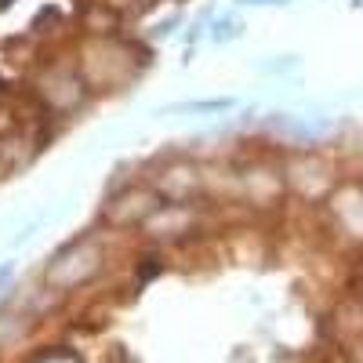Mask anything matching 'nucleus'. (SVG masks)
I'll return each instance as SVG.
<instances>
[{"mask_svg":"<svg viewBox=\"0 0 363 363\" xmlns=\"http://www.w3.org/2000/svg\"><path fill=\"white\" fill-rule=\"evenodd\" d=\"M149 66V51L124 40L120 33L102 37H84L77 51V69L91 95H106V91H124L135 84V77Z\"/></svg>","mask_w":363,"mask_h":363,"instance_id":"obj_1","label":"nucleus"},{"mask_svg":"<svg viewBox=\"0 0 363 363\" xmlns=\"http://www.w3.org/2000/svg\"><path fill=\"white\" fill-rule=\"evenodd\" d=\"M280 167H284L287 193L298 196L301 203H323L342 182L338 164L327 153H320V149H294V153L280 160Z\"/></svg>","mask_w":363,"mask_h":363,"instance_id":"obj_2","label":"nucleus"},{"mask_svg":"<svg viewBox=\"0 0 363 363\" xmlns=\"http://www.w3.org/2000/svg\"><path fill=\"white\" fill-rule=\"evenodd\" d=\"M91 91L84 87L80 80V69L77 66H66V62H55V66H44L33 80V102L55 116V120H66L73 116L84 102H87Z\"/></svg>","mask_w":363,"mask_h":363,"instance_id":"obj_3","label":"nucleus"},{"mask_svg":"<svg viewBox=\"0 0 363 363\" xmlns=\"http://www.w3.org/2000/svg\"><path fill=\"white\" fill-rule=\"evenodd\" d=\"M240 171V203H251V207H272V203H284L287 196V182H284V167L280 160H251Z\"/></svg>","mask_w":363,"mask_h":363,"instance_id":"obj_4","label":"nucleus"},{"mask_svg":"<svg viewBox=\"0 0 363 363\" xmlns=\"http://www.w3.org/2000/svg\"><path fill=\"white\" fill-rule=\"evenodd\" d=\"M149 186L157 189V196L164 203H196L203 196V167L193 164V160L174 157L153 174Z\"/></svg>","mask_w":363,"mask_h":363,"instance_id":"obj_5","label":"nucleus"},{"mask_svg":"<svg viewBox=\"0 0 363 363\" xmlns=\"http://www.w3.org/2000/svg\"><path fill=\"white\" fill-rule=\"evenodd\" d=\"M164 200L157 196V189L149 186V182H142V186H128L120 189L106 200V222L113 229H131V225H142L153 211L160 207Z\"/></svg>","mask_w":363,"mask_h":363,"instance_id":"obj_6","label":"nucleus"},{"mask_svg":"<svg viewBox=\"0 0 363 363\" xmlns=\"http://www.w3.org/2000/svg\"><path fill=\"white\" fill-rule=\"evenodd\" d=\"M327 215L330 222L338 225V233H345L352 244H363V182H338L335 193H330L327 200Z\"/></svg>","mask_w":363,"mask_h":363,"instance_id":"obj_7","label":"nucleus"},{"mask_svg":"<svg viewBox=\"0 0 363 363\" xmlns=\"http://www.w3.org/2000/svg\"><path fill=\"white\" fill-rule=\"evenodd\" d=\"M196 222H200L196 203H160L153 215L142 222V233L149 240H157V244H164V240H167V244H174V240L193 236L196 233Z\"/></svg>","mask_w":363,"mask_h":363,"instance_id":"obj_8","label":"nucleus"},{"mask_svg":"<svg viewBox=\"0 0 363 363\" xmlns=\"http://www.w3.org/2000/svg\"><path fill=\"white\" fill-rule=\"evenodd\" d=\"M99 258H102L99 240L87 236V240H80V244H73L66 255L55 258V265L48 269V277H51L55 284H73L77 277H87L91 269H99Z\"/></svg>","mask_w":363,"mask_h":363,"instance_id":"obj_9","label":"nucleus"},{"mask_svg":"<svg viewBox=\"0 0 363 363\" xmlns=\"http://www.w3.org/2000/svg\"><path fill=\"white\" fill-rule=\"evenodd\" d=\"M178 113H225L233 109V99H215V102H186V106H174Z\"/></svg>","mask_w":363,"mask_h":363,"instance_id":"obj_10","label":"nucleus"},{"mask_svg":"<svg viewBox=\"0 0 363 363\" xmlns=\"http://www.w3.org/2000/svg\"><path fill=\"white\" fill-rule=\"evenodd\" d=\"M233 37H240V22H236V18L218 22V29H215V40H233Z\"/></svg>","mask_w":363,"mask_h":363,"instance_id":"obj_11","label":"nucleus"},{"mask_svg":"<svg viewBox=\"0 0 363 363\" xmlns=\"http://www.w3.org/2000/svg\"><path fill=\"white\" fill-rule=\"evenodd\" d=\"M11 280V262H4V265H0V287H4Z\"/></svg>","mask_w":363,"mask_h":363,"instance_id":"obj_12","label":"nucleus"},{"mask_svg":"<svg viewBox=\"0 0 363 363\" xmlns=\"http://www.w3.org/2000/svg\"><path fill=\"white\" fill-rule=\"evenodd\" d=\"M240 4H262L265 8V4H291V0H240Z\"/></svg>","mask_w":363,"mask_h":363,"instance_id":"obj_13","label":"nucleus"},{"mask_svg":"<svg viewBox=\"0 0 363 363\" xmlns=\"http://www.w3.org/2000/svg\"><path fill=\"white\" fill-rule=\"evenodd\" d=\"M4 95H8V87H4V80H0V102H4Z\"/></svg>","mask_w":363,"mask_h":363,"instance_id":"obj_14","label":"nucleus"},{"mask_svg":"<svg viewBox=\"0 0 363 363\" xmlns=\"http://www.w3.org/2000/svg\"><path fill=\"white\" fill-rule=\"evenodd\" d=\"M15 4V0H0V8H11Z\"/></svg>","mask_w":363,"mask_h":363,"instance_id":"obj_15","label":"nucleus"}]
</instances>
